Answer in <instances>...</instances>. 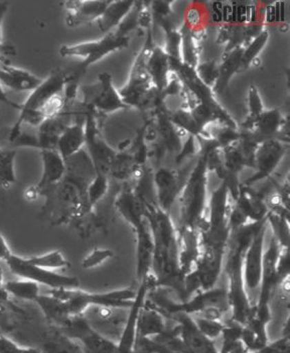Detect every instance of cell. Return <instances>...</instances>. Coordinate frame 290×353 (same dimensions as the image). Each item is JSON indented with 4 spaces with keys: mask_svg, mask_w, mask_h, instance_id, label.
I'll return each mask as SVG.
<instances>
[{
    "mask_svg": "<svg viewBox=\"0 0 290 353\" xmlns=\"http://www.w3.org/2000/svg\"><path fill=\"white\" fill-rule=\"evenodd\" d=\"M28 261L32 265L48 270V271L56 272L64 271L71 268V263L68 261L66 256L60 250H52L47 254L41 256L28 258Z\"/></svg>",
    "mask_w": 290,
    "mask_h": 353,
    "instance_id": "obj_33",
    "label": "cell"
},
{
    "mask_svg": "<svg viewBox=\"0 0 290 353\" xmlns=\"http://www.w3.org/2000/svg\"><path fill=\"white\" fill-rule=\"evenodd\" d=\"M43 171L40 182L34 186L39 196L58 185L66 175V161L56 150H41Z\"/></svg>",
    "mask_w": 290,
    "mask_h": 353,
    "instance_id": "obj_18",
    "label": "cell"
},
{
    "mask_svg": "<svg viewBox=\"0 0 290 353\" xmlns=\"http://www.w3.org/2000/svg\"><path fill=\"white\" fill-rule=\"evenodd\" d=\"M6 293L10 294L17 299L37 302L41 296L40 285L30 281L21 279L19 281H10L3 285Z\"/></svg>",
    "mask_w": 290,
    "mask_h": 353,
    "instance_id": "obj_32",
    "label": "cell"
},
{
    "mask_svg": "<svg viewBox=\"0 0 290 353\" xmlns=\"http://www.w3.org/2000/svg\"><path fill=\"white\" fill-rule=\"evenodd\" d=\"M208 173L206 150L202 148L197 162L185 179L178 196L180 225L178 230L180 233L198 232V228L206 219Z\"/></svg>",
    "mask_w": 290,
    "mask_h": 353,
    "instance_id": "obj_3",
    "label": "cell"
},
{
    "mask_svg": "<svg viewBox=\"0 0 290 353\" xmlns=\"http://www.w3.org/2000/svg\"><path fill=\"white\" fill-rule=\"evenodd\" d=\"M152 290L150 281L146 280L138 283L137 288L136 297L132 306L128 309V314L122 328L121 334L117 343L116 353H134L136 346L137 339H138V319L141 315V309L145 305L148 293Z\"/></svg>",
    "mask_w": 290,
    "mask_h": 353,
    "instance_id": "obj_13",
    "label": "cell"
},
{
    "mask_svg": "<svg viewBox=\"0 0 290 353\" xmlns=\"http://www.w3.org/2000/svg\"><path fill=\"white\" fill-rule=\"evenodd\" d=\"M284 125L285 119L282 112L279 109H270L264 110L254 119L250 132L257 143H260L267 139H279L278 134L283 132Z\"/></svg>",
    "mask_w": 290,
    "mask_h": 353,
    "instance_id": "obj_24",
    "label": "cell"
},
{
    "mask_svg": "<svg viewBox=\"0 0 290 353\" xmlns=\"http://www.w3.org/2000/svg\"><path fill=\"white\" fill-rule=\"evenodd\" d=\"M267 225L272 231V237L276 239L281 248H289L290 224L289 214L287 213L272 212L267 214Z\"/></svg>",
    "mask_w": 290,
    "mask_h": 353,
    "instance_id": "obj_30",
    "label": "cell"
},
{
    "mask_svg": "<svg viewBox=\"0 0 290 353\" xmlns=\"http://www.w3.org/2000/svg\"><path fill=\"white\" fill-rule=\"evenodd\" d=\"M289 150V143L280 139H272L259 143L254 156L253 169L255 173L242 184L251 187L256 183L269 179Z\"/></svg>",
    "mask_w": 290,
    "mask_h": 353,
    "instance_id": "obj_11",
    "label": "cell"
},
{
    "mask_svg": "<svg viewBox=\"0 0 290 353\" xmlns=\"http://www.w3.org/2000/svg\"><path fill=\"white\" fill-rule=\"evenodd\" d=\"M172 3L174 1H152L149 2L150 12L152 17H163V19H169V15L172 14Z\"/></svg>",
    "mask_w": 290,
    "mask_h": 353,
    "instance_id": "obj_45",
    "label": "cell"
},
{
    "mask_svg": "<svg viewBox=\"0 0 290 353\" xmlns=\"http://www.w3.org/2000/svg\"><path fill=\"white\" fill-rule=\"evenodd\" d=\"M269 32L264 30L256 38L244 47L243 53H242L241 63H240V72L245 71L249 68L251 65L254 64L255 61L258 59L259 54L263 51L265 46L269 41Z\"/></svg>",
    "mask_w": 290,
    "mask_h": 353,
    "instance_id": "obj_34",
    "label": "cell"
},
{
    "mask_svg": "<svg viewBox=\"0 0 290 353\" xmlns=\"http://www.w3.org/2000/svg\"><path fill=\"white\" fill-rule=\"evenodd\" d=\"M176 323L178 337L184 346L185 353H219L213 340L207 339L200 330L193 317L176 314L169 318Z\"/></svg>",
    "mask_w": 290,
    "mask_h": 353,
    "instance_id": "obj_15",
    "label": "cell"
},
{
    "mask_svg": "<svg viewBox=\"0 0 290 353\" xmlns=\"http://www.w3.org/2000/svg\"><path fill=\"white\" fill-rule=\"evenodd\" d=\"M43 79L27 70L0 62V84L15 92H32Z\"/></svg>",
    "mask_w": 290,
    "mask_h": 353,
    "instance_id": "obj_22",
    "label": "cell"
},
{
    "mask_svg": "<svg viewBox=\"0 0 290 353\" xmlns=\"http://www.w3.org/2000/svg\"><path fill=\"white\" fill-rule=\"evenodd\" d=\"M81 91L83 94V108L90 109L95 114H108L130 109L122 100L118 89L113 84L112 76L107 72L99 74L97 81L83 86Z\"/></svg>",
    "mask_w": 290,
    "mask_h": 353,
    "instance_id": "obj_8",
    "label": "cell"
},
{
    "mask_svg": "<svg viewBox=\"0 0 290 353\" xmlns=\"http://www.w3.org/2000/svg\"><path fill=\"white\" fill-rule=\"evenodd\" d=\"M147 300L167 319L176 314H185L222 320L229 311L226 289L222 288L198 292L185 300L172 299L167 290L156 289L149 291Z\"/></svg>",
    "mask_w": 290,
    "mask_h": 353,
    "instance_id": "obj_4",
    "label": "cell"
},
{
    "mask_svg": "<svg viewBox=\"0 0 290 353\" xmlns=\"http://www.w3.org/2000/svg\"><path fill=\"white\" fill-rule=\"evenodd\" d=\"M136 292L137 289L132 287L99 293H90L80 289H66L60 290L56 296L64 304L68 315L79 316L85 315L92 307L128 310L134 302Z\"/></svg>",
    "mask_w": 290,
    "mask_h": 353,
    "instance_id": "obj_5",
    "label": "cell"
},
{
    "mask_svg": "<svg viewBox=\"0 0 290 353\" xmlns=\"http://www.w3.org/2000/svg\"><path fill=\"white\" fill-rule=\"evenodd\" d=\"M130 38L122 37L116 30L107 32L103 38L96 41H84L75 45L61 46L59 53L64 58H81L82 62L72 73L79 78L86 73L89 67L105 58L108 54L120 50L126 49L130 46Z\"/></svg>",
    "mask_w": 290,
    "mask_h": 353,
    "instance_id": "obj_6",
    "label": "cell"
},
{
    "mask_svg": "<svg viewBox=\"0 0 290 353\" xmlns=\"http://www.w3.org/2000/svg\"><path fill=\"white\" fill-rule=\"evenodd\" d=\"M6 263L10 272L19 279L45 285L51 290L80 289V281L76 276L41 269L17 254H12Z\"/></svg>",
    "mask_w": 290,
    "mask_h": 353,
    "instance_id": "obj_10",
    "label": "cell"
},
{
    "mask_svg": "<svg viewBox=\"0 0 290 353\" xmlns=\"http://www.w3.org/2000/svg\"><path fill=\"white\" fill-rule=\"evenodd\" d=\"M14 252L10 250V246L6 243L3 234L0 231V261H6Z\"/></svg>",
    "mask_w": 290,
    "mask_h": 353,
    "instance_id": "obj_46",
    "label": "cell"
},
{
    "mask_svg": "<svg viewBox=\"0 0 290 353\" xmlns=\"http://www.w3.org/2000/svg\"><path fill=\"white\" fill-rule=\"evenodd\" d=\"M111 0H75L65 2L66 23L69 27H78L94 23L105 12Z\"/></svg>",
    "mask_w": 290,
    "mask_h": 353,
    "instance_id": "obj_19",
    "label": "cell"
},
{
    "mask_svg": "<svg viewBox=\"0 0 290 353\" xmlns=\"http://www.w3.org/2000/svg\"><path fill=\"white\" fill-rule=\"evenodd\" d=\"M134 2L133 0H111L105 12L96 21L100 30L107 34L118 27L124 17L132 10Z\"/></svg>",
    "mask_w": 290,
    "mask_h": 353,
    "instance_id": "obj_28",
    "label": "cell"
},
{
    "mask_svg": "<svg viewBox=\"0 0 290 353\" xmlns=\"http://www.w3.org/2000/svg\"><path fill=\"white\" fill-rule=\"evenodd\" d=\"M56 328L75 341L84 353L117 352L116 342L96 330L84 315L71 316Z\"/></svg>",
    "mask_w": 290,
    "mask_h": 353,
    "instance_id": "obj_7",
    "label": "cell"
},
{
    "mask_svg": "<svg viewBox=\"0 0 290 353\" xmlns=\"http://www.w3.org/2000/svg\"><path fill=\"white\" fill-rule=\"evenodd\" d=\"M276 274L280 285L289 280L290 274V250L280 248L276 263Z\"/></svg>",
    "mask_w": 290,
    "mask_h": 353,
    "instance_id": "obj_42",
    "label": "cell"
},
{
    "mask_svg": "<svg viewBox=\"0 0 290 353\" xmlns=\"http://www.w3.org/2000/svg\"><path fill=\"white\" fill-rule=\"evenodd\" d=\"M200 149H202V148H200V139L189 134V136L185 137L180 152L176 154V163H178V165H180V163H184L187 159L198 156L200 152Z\"/></svg>",
    "mask_w": 290,
    "mask_h": 353,
    "instance_id": "obj_41",
    "label": "cell"
},
{
    "mask_svg": "<svg viewBox=\"0 0 290 353\" xmlns=\"http://www.w3.org/2000/svg\"><path fill=\"white\" fill-rule=\"evenodd\" d=\"M248 115L240 130L250 132L253 121L265 110L263 105L262 98L259 93L258 88L254 84H251L247 94Z\"/></svg>",
    "mask_w": 290,
    "mask_h": 353,
    "instance_id": "obj_36",
    "label": "cell"
},
{
    "mask_svg": "<svg viewBox=\"0 0 290 353\" xmlns=\"http://www.w3.org/2000/svg\"><path fill=\"white\" fill-rule=\"evenodd\" d=\"M280 246L272 237L269 246L264 252L262 274H261L260 285H259L258 301L256 306L270 307L272 294L278 285H280L276 274V263L278 259Z\"/></svg>",
    "mask_w": 290,
    "mask_h": 353,
    "instance_id": "obj_16",
    "label": "cell"
},
{
    "mask_svg": "<svg viewBox=\"0 0 290 353\" xmlns=\"http://www.w3.org/2000/svg\"><path fill=\"white\" fill-rule=\"evenodd\" d=\"M8 1H0V50H1L2 57L15 56L17 54V50H15L14 45L4 43L3 38H2V26H3L4 17L8 12Z\"/></svg>",
    "mask_w": 290,
    "mask_h": 353,
    "instance_id": "obj_43",
    "label": "cell"
},
{
    "mask_svg": "<svg viewBox=\"0 0 290 353\" xmlns=\"http://www.w3.org/2000/svg\"><path fill=\"white\" fill-rule=\"evenodd\" d=\"M198 330L211 340L217 339L223 332L225 322L223 320L203 317V316H191Z\"/></svg>",
    "mask_w": 290,
    "mask_h": 353,
    "instance_id": "obj_38",
    "label": "cell"
},
{
    "mask_svg": "<svg viewBox=\"0 0 290 353\" xmlns=\"http://www.w3.org/2000/svg\"><path fill=\"white\" fill-rule=\"evenodd\" d=\"M114 258V252L108 248H95L83 259L81 265L84 270H93Z\"/></svg>",
    "mask_w": 290,
    "mask_h": 353,
    "instance_id": "obj_40",
    "label": "cell"
},
{
    "mask_svg": "<svg viewBox=\"0 0 290 353\" xmlns=\"http://www.w3.org/2000/svg\"><path fill=\"white\" fill-rule=\"evenodd\" d=\"M85 150L88 154L96 174L109 176L116 158L117 150L112 149L102 137L97 123V114L85 108Z\"/></svg>",
    "mask_w": 290,
    "mask_h": 353,
    "instance_id": "obj_9",
    "label": "cell"
},
{
    "mask_svg": "<svg viewBox=\"0 0 290 353\" xmlns=\"http://www.w3.org/2000/svg\"><path fill=\"white\" fill-rule=\"evenodd\" d=\"M114 206L120 216L132 226L134 233L143 230L147 224L143 200L137 195L133 187L124 188L117 194Z\"/></svg>",
    "mask_w": 290,
    "mask_h": 353,
    "instance_id": "obj_17",
    "label": "cell"
},
{
    "mask_svg": "<svg viewBox=\"0 0 290 353\" xmlns=\"http://www.w3.org/2000/svg\"><path fill=\"white\" fill-rule=\"evenodd\" d=\"M145 68L152 84L158 92L163 93L172 76L169 57L165 49L156 43L152 45L145 61Z\"/></svg>",
    "mask_w": 290,
    "mask_h": 353,
    "instance_id": "obj_21",
    "label": "cell"
},
{
    "mask_svg": "<svg viewBox=\"0 0 290 353\" xmlns=\"http://www.w3.org/2000/svg\"><path fill=\"white\" fill-rule=\"evenodd\" d=\"M267 219L251 222L231 231L225 258L223 271L227 276V302L231 312V321L244 326L252 313L253 304L244 284L243 256L253 235Z\"/></svg>",
    "mask_w": 290,
    "mask_h": 353,
    "instance_id": "obj_1",
    "label": "cell"
},
{
    "mask_svg": "<svg viewBox=\"0 0 290 353\" xmlns=\"http://www.w3.org/2000/svg\"><path fill=\"white\" fill-rule=\"evenodd\" d=\"M17 152L14 150L0 148V187L8 189L17 182L14 160Z\"/></svg>",
    "mask_w": 290,
    "mask_h": 353,
    "instance_id": "obj_35",
    "label": "cell"
},
{
    "mask_svg": "<svg viewBox=\"0 0 290 353\" xmlns=\"http://www.w3.org/2000/svg\"><path fill=\"white\" fill-rule=\"evenodd\" d=\"M109 191V176L96 174L90 184L87 187V202L89 207L94 209Z\"/></svg>",
    "mask_w": 290,
    "mask_h": 353,
    "instance_id": "obj_37",
    "label": "cell"
},
{
    "mask_svg": "<svg viewBox=\"0 0 290 353\" xmlns=\"http://www.w3.org/2000/svg\"><path fill=\"white\" fill-rule=\"evenodd\" d=\"M267 221L253 235L243 256V279L246 289L254 291L260 285L262 274Z\"/></svg>",
    "mask_w": 290,
    "mask_h": 353,
    "instance_id": "obj_12",
    "label": "cell"
},
{
    "mask_svg": "<svg viewBox=\"0 0 290 353\" xmlns=\"http://www.w3.org/2000/svg\"><path fill=\"white\" fill-rule=\"evenodd\" d=\"M136 241V279L141 283L147 280L152 274V261H154V243L148 224L137 232H135Z\"/></svg>",
    "mask_w": 290,
    "mask_h": 353,
    "instance_id": "obj_23",
    "label": "cell"
},
{
    "mask_svg": "<svg viewBox=\"0 0 290 353\" xmlns=\"http://www.w3.org/2000/svg\"><path fill=\"white\" fill-rule=\"evenodd\" d=\"M233 205L249 222L262 221L269 212L265 197L242 183L236 199L233 200Z\"/></svg>",
    "mask_w": 290,
    "mask_h": 353,
    "instance_id": "obj_20",
    "label": "cell"
},
{
    "mask_svg": "<svg viewBox=\"0 0 290 353\" xmlns=\"http://www.w3.org/2000/svg\"><path fill=\"white\" fill-rule=\"evenodd\" d=\"M249 353H290L289 336H282L276 341L269 342L262 350Z\"/></svg>",
    "mask_w": 290,
    "mask_h": 353,
    "instance_id": "obj_44",
    "label": "cell"
},
{
    "mask_svg": "<svg viewBox=\"0 0 290 353\" xmlns=\"http://www.w3.org/2000/svg\"><path fill=\"white\" fill-rule=\"evenodd\" d=\"M152 183L156 204L169 213V209L178 199L185 180L176 170L161 167L152 173Z\"/></svg>",
    "mask_w": 290,
    "mask_h": 353,
    "instance_id": "obj_14",
    "label": "cell"
},
{
    "mask_svg": "<svg viewBox=\"0 0 290 353\" xmlns=\"http://www.w3.org/2000/svg\"><path fill=\"white\" fill-rule=\"evenodd\" d=\"M180 32L182 36V45H180L182 62L196 69L200 63V43H198V32H194L185 23L180 28Z\"/></svg>",
    "mask_w": 290,
    "mask_h": 353,
    "instance_id": "obj_29",
    "label": "cell"
},
{
    "mask_svg": "<svg viewBox=\"0 0 290 353\" xmlns=\"http://www.w3.org/2000/svg\"><path fill=\"white\" fill-rule=\"evenodd\" d=\"M243 49L244 48H236L232 51L224 53L219 65V77L213 88L216 96L223 94L232 78L238 72H240V63H241Z\"/></svg>",
    "mask_w": 290,
    "mask_h": 353,
    "instance_id": "obj_27",
    "label": "cell"
},
{
    "mask_svg": "<svg viewBox=\"0 0 290 353\" xmlns=\"http://www.w3.org/2000/svg\"><path fill=\"white\" fill-rule=\"evenodd\" d=\"M85 148V108L84 112L64 130L56 143V150L67 160Z\"/></svg>",
    "mask_w": 290,
    "mask_h": 353,
    "instance_id": "obj_25",
    "label": "cell"
},
{
    "mask_svg": "<svg viewBox=\"0 0 290 353\" xmlns=\"http://www.w3.org/2000/svg\"><path fill=\"white\" fill-rule=\"evenodd\" d=\"M0 103L6 104V105L10 106V108L21 110V104L17 103V102L12 101V99L8 97L6 91H4L3 87L0 84Z\"/></svg>",
    "mask_w": 290,
    "mask_h": 353,
    "instance_id": "obj_47",
    "label": "cell"
},
{
    "mask_svg": "<svg viewBox=\"0 0 290 353\" xmlns=\"http://www.w3.org/2000/svg\"><path fill=\"white\" fill-rule=\"evenodd\" d=\"M219 65L220 63L218 61L209 60L198 63V66L196 67V73L198 79L211 89L215 86L219 77Z\"/></svg>",
    "mask_w": 290,
    "mask_h": 353,
    "instance_id": "obj_39",
    "label": "cell"
},
{
    "mask_svg": "<svg viewBox=\"0 0 290 353\" xmlns=\"http://www.w3.org/2000/svg\"><path fill=\"white\" fill-rule=\"evenodd\" d=\"M70 72L58 68L51 72L47 79L30 93L21 104L19 119L10 128V141L17 137L23 126L38 128L48 119L59 114L66 106L65 90L69 81Z\"/></svg>",
    "mask_w": 290,
    "mask_h": 353,
    "instance_id": "obj_2",
    "label": "cell"
},
{
    "mask_svg": "<svg viewBox=\"0 0 290 353\" xmlns=\"http://www.w3.org/2000/svg\"><path fill=\"white\" fill-rule=\"evenodd\" d=\"M169 328L167 318L146 298L138 319V339H152L165 333Z\"/></svg>",
    "mask_w": 290,
    "mask_h": 353,
    "instance_id": "obj_26",
    "label": "cell"
},
{
    "mask_svg": "<svg viewBox=\"0 0 290 353\" xmlns=\"http://www.w3.org/2000/svg\"><path fill=\"white\" fill-rule=\"evenodd\" d=\"M154 21L163 28L165 34V53L169 54V58L180 59V45H182V36H180V30H178L169 19H163V17H156Z\"/></svg>",
    "mask_w": 290,
    "mask_h": 353,
    "instance_id": "obj_31",
    "label": "cell"
}]
</instances>
